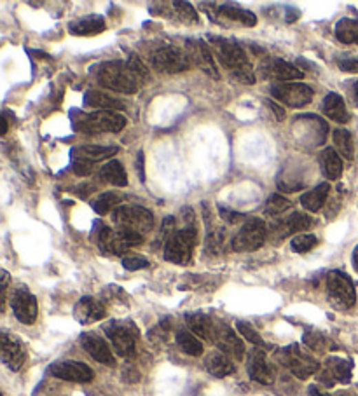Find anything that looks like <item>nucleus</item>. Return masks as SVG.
Instances as JSON below:
<instances>
[{
    "mask_svg": "<svg viewBox=\"0 0 358 396\" xmlns=\"http://www.w3.org/2000/svg\"><path fill=\"white\" fill-rule=\"evenodd\" d=\"M271 95L280 103H285L292 109H302L313 102L315 91L302 82H278L271 86Z\"/></svg>",
    "mask_w": 358,
    "mask_h": 396,
    "instance_id": "obj_11",
    "label": "nucleus"
},
{
    "mask_svg": "<svg viewBox=\"0 0 358 396\" xmlns=\"http://www.w3.org/2000/svg\"><path fill=\"white\" fill-rule=\"evenodd\" d=\"M152 67L161 74H180L191 68L187 53L173 45H162L151 54Z\"/></svg>",
    "mask_w": 358,
    "mask_h": 396,
    "instance_id": "obj_10",
    "label": "nucleus"
},
{
    "mask_svg": "<svg viewBox=\"0 0 358 396\" xmlns=\"http://www.w3.org/2000/svg\"><path fill=\"white\" fill-rule=\"evenodd\" d=\"M337 41L343 44L358 45V18H343L336 23L334 28Z\"/></svg>",
    "mask_w": 358,
    "mask_h": 396,
    "instance_id": "obj_31",
    "label": "nucleus"
},
{
    "mask_svg": "<svg viewBox=\"0 0 358 396\" xmlns=\"http://www.w3.org/2000/svg\"><path fill=\"white\" fill-rule=\"evenodd\" d=\"M94 80L105 89L123 95H135L140 87L138 77L135 76L128 61H102L93 68Z\"/></svg>",
    "mask_w": 358,
    "mask_h": 396,
    "instance_id": "obj_2",
    "label": "nucleus"
},
{
    "mask_svg": "<svg viewBox=\"0 0 358 396\" xmlns=\"http://www.w3.org/2000/svg\"><path fill=\"white\" fill-rule=\"evenodd\" d=\"M351 368H353V365H351L350 360L330 356V358L325 360L324 366H320V370H318V381L327 388H332L336 382L348 384L351 381Z\"/></svg>",
    "mask_w": 358,
    "mask_h": 396,
    "instance_id": "obj_14",
    "label": "nucleus"
},
{
    "mask_svg": "<svg viewBox=\"0 0 358 396\" xmlns=\"http://www.w3.org/2000/svg\"><path fill=\"white\" fill-rule=\"evenodd\" d=\"M318 245V238L315 234H297L292 238L291 248L295 253L311 252Z\"/></svg>",
    "mask_w": 358,
    "mask_h": 396,
    "instance_id": "obj_38",
    "label": "nucleus"
},
{
    "mask_svg": "<svg viewBox=\"0 0 358 396\" xmlns=\"http://www.w3.org/2000/svg\"><path fill=\"white\" fill-rule=\"evenodd\" d=\"M269 105V109L273 110V112H275V118H276V121H280L282 122L283 119H285V110L282 109V107L278 105V103H275V102H271V100H268V102H266Z\"/></svg>",
    "mask_w": 358,
    "mask_h": 396,
    "instance_id": "obj_48",
    "label": "nucleus"
},
{
    "mask_svg": "<svg viewBox=\"0 0 358 396\" xmlns=\"http://www.w3.org/2000/svg\"><path fill=\"white\" fill-rule=\"evenodd\" d=\"M269 236V227L262 219H249L231 241V248L238 253L257 252Z\"/></svg>",
    "mask_w": 358,
    "mask_h": 396,
    "instance_id": "obj_7",
    "label": "nucleus"
},
{
    "mask_svg": "<svg viewBox=\"0 0 358 396\" xmlns=\"http://www.w3.org/2000/svg\"><path fill=\"white\" fill-rule=\"evenodd\" d=\"M94 162L90 159L84 157H74V173L79 175V177H87V175L93 171Z\"/></svg>",
    "mask_w": 358,
    "mask_h": 396,
    "instance_id": "obj_44",
    "label": "nucleus"
},
{
    "mask_svg": "<svg viewBox=\"0 0 358 396\" xmlns=\"http://www.w3.org/2000/svg\"><path fill=\"white\" fill-rule=\"evenodd\" d=\"M175 339H177L178 347H180L185 355H189V356L203 355V344H201V340L198 339L193 332H187V330H178Z\"/></svg>",
    "mask_w": 358,
    "mask_h": 396,
    "instance_id": "obj_33",
    "label": "nucleus"
},
{
    "mask_svg": "<svg viewBox=\"0 0 358 396\" xmlns=\"http://www.w3.org/2000/svg\"><path fill=\"white\" fill-rule=\"evenodd\" d=\"M236 330L242 333L243 339H246L249 342H252L253 346L257 347H264V340L260 337V333L253 329L252 324L246 323V321H238L236 323Z\"/></svg>",
    "mask_w": 358,
    "mask_h": 396,
    "instance_id": "obj_40",
    "label": "nucleus"
},
{
    "mask_svg": "<svg viewBox=\"0 0 358 396\" xmlns=\"http://www.w3.org/2000/svg\"><path fill=\"white\" fill-rule=\"evenodd\" d=\"M0 346H2V363L12 372H18L27 360V351L21 340L16 336H11L8 332H2L0 336Z\"/></svg>",
    "mask_w": 358,
    "mask_h": 396,
    "instance_id": "obj_19",
    "label": "nucleus"
},
{
    "mask_svg": "<svg viewBox=\"0 0 358 396\" xmlns=\"http://www.w3.org/2000/svg\"><path fill=\"white\" fill-rule=\"evenodd\" d=\"M121 203V197L117 196V194L114 192H105V194H100L96 199L93 201V210L98 215H107V213H110L112 210H116V208H119L117 204Z\"/></svg>",
    "mask_w": 358,
    "mask_h": 396,
    "instance_id": "obj_36",
    "label": "nucleus"
},
{
    "mask_svg": "<svg viewBox=\"0 0 358 396\" xmlns=\"http://www.w3.org/2000/svg\"><path fill=\"white\" fill-rule=\"evenodd\" d=\"M320 168L328 180H337L343 175V159L339 152L334 148H325L320 155Z\"/></svg>",
    "mask_w": 358,
    "mask_h": 396,
    "instance_id": "obj_29",
    "label": "nucleus"
},
{
    "mask_svg": "<svg viewBox=\"0 0 358 396\" xmlns=\"http://www.w3.org/2000/svg\"><path fill=\"white\" fill-rule=\"evenodd\" d=\"M327 297L328 302L336 309H350L357 302V292H355L353 281L350 276L341 271H330L327 274Z\"/></svg>",
    "mask_w": 358,
    "mask_h": 396,
    "instance_id": "obj_8",
    "label": "nucleus"
},
{
    "mask_svg": "<svg viewBox=\"0 0 358 396\" xmlns=\"http://www.w3.org/2000/svg\"><path fill=\"white\" fill-rule=\"evenodd\" d=\"M302 340H304V344L309 349H313V351L317 353H324L328 347L327 337L322 332H317V330H308V332L304 333V337H302Z\"/></svg>",
    "mask_w": 358,
    "mask_h": 396,
    "instance_id": "obj_39",
    "label": "nucleus"
},
{
    "mask_svg": "<svg viewBox=\"0 0 358 396\" xmlns=\"http://www.w3.org/2000/svg\"><path fill=\"white\" fill-rule=\"evenodd\" d=\"M350 93H351V100H353V103H355V105L358 107V80H355V82L351 84V89H350Z\"/></svg>",
    "mask_w": 358,
    "mask_h": 396,
    "instance_id": "obj_49",
    "label": "nucleus"
},
{
    "mask_svg": "<svg viewBox=\"0 0 358 396\" xmlns=\"http://www.w3.org/2000/svg\"><path fill=\"white\" fill-rule=\"evenodd\" d=\"M126 118L117 112H109V110H96L87 116H84L76 128L79 131L87 133V135H96V133H119L125 129Z\"/></svg>",
    "mask_w": 358,
    "mask_h": 396,
    "instance_id": "obj_9",
    "label": "nucleus"
},
{
    "mask_svg": "<svg viewBox=\"0 0 358 396\" xmlns=\"http://www.w3.org/2000/svg\"><path fill=\"white\" fill-rule=\"evenodd\" d=\"M249 375L252 381L262 386H271L276 379V368L268 362V356L262 347H255L249 358Z\"/></svg>",
    "mask_w": 358,
    "mask_h": 396,
    "instance_id": "obj_16",
    "label": "nucleus"
},
{
    "mask_svg": "<svg viewBox=\"0 0 358 396\" xmlns=\"http://www.w3.org/2000/svg\"><path fill=\"white\" fill-rule=\"evenodd\" d=\"M224 239H226V230L224 229H213L211 232H208L207 238V248L211 253H220L224 246Z\"/></svg>",
    "mask_w": 358,
    "mask_h": 396,
    "instance_id": "obj_41",
    "label": "nucleus"
},
{
    "mask_svg": "<svg viewBox=\"0 0 358 396\" xmlns=\"http://www.w3.org/2000/svg\"><path fill=\"white\" fill-rule=\"evenodd\" d=\"M11 307L16 320L23 324H32L37 320V298L27 290V288H18L12 294Z\"/></svg>",
    "mask_w": 358,
    "mask_h": 396,
    "instance_id": "obj_20",
    "label": "nucleus"
},
{
    "mask_svg": "<svg viewBox=\"0 0 358 396\" xmlns=\"http://www.w3.org/2000/svg\"><path fill=\"white\" fill-rule=\"evenodd\" d=\"M198 241L196 226H185L175 230L165 243V258L171 264L187 265L193 261L194 246Z\"/></svg>",
    "mask_w": 358,
    "mask_h": 396,
    "instance_id": "obj_3",
    "label": "nucleus"
},
{
    "mask_svg": "<svg viewBox=\"0 0 358 396\" xmlns=\"http://www.w3.org/2000/svg\"><path fill=\"white\" fill-rule=\"evenodd\" d=\"M351 264H353V269L358 272V245L357 248L353 250V255H351Z\"/></svg>",
    "mask_w": 358,
    "mask_h": 396,
    "instance_id": "obj_51",
    "label": "nucleus"
},
{
    "mask_svg": "<svg viewBox=\"0 0 358 396\" xmlns=\"http://www.w3.org/2000/svg\"><path fill=\"white\" fill-rule=\"evenodd\" d=\"M291 208L292 203L286 199L285 196H282V194H273V196H269L268 203H266L264 206V215L278 217L282 215V213H285L286 210H291Z\"/></svg>",
    "mask_w": 358,
    "mask_h": 396,
    "instance_id": "obj_37",
    "label": "nucleus"
},
{
    "mask_svg": "<svg viewBox=\"0 0 358 396\" xmlns=\"http://www.w3.org/2000/svg\"><path fill=\"white\" fill-rule=\"evenodd\" d=\"M217 11H219V14L224 16V18L231 19V21L243 23L245 27H255L257 25V16L243 8H234V6L231 4H224L220 6Z\"/></svg>",
    "mask_w": 358,
    "mask_h": 396,
    "instance_id": "obj_32",
    "label": "nucleus"
},
{
    "mask_svg": "<svg viewBox=\"0 0 358 396\" xmlns=\"http://www.w3.org/2000/svg\"><path fill=\"white\" fill-rule=\"evenodd\" d=\"M117 152L116 147H94V145H84L74 151V157H84L90 161H102V159L112 157Z\"/></svg>",
    "mask_w": 358,
    "mask_h": 396,
    "instance_id": "obj_34",
    "label": "nucleus"
},
{
    "mask_svg": "<svg viewBox=\"0 0 358 396\" xmlns=\"http://www.w3.org/2000/svg\"><path fill=\"white\" fill-rule=\"evenodd\" d=\"M311 226H313V220L309 219L308 215L294 212L292 215L275 220V222L271 223V227H269V236H271L275 241H283V239L295 234V232L308 230Z\"/></svg>",
    "mask_w": 358,
    "mask_h": 396,
    "instance_id": "obj_15",
    "label": "nucleus"
},
{
    "mask_svg": "<svg viewBox=\"0 0 358 396\" xmlns=\"http://www.w3.org/2000/svg\"><path fill=\"white\" fill-rule=\"evenodd\" d=\"M81 346L87 351V355L93 360H96L98 363H103L107 366L116 365V358L112 355V349L109 347V344L105 342V339L94 332H84L81 336Z\"/></svg>",
    "mask_w": 358,
    "mask_h": 396,
    "instance_id": "obj_21",
    "label": "nucleus"
},
{
    "mask_svg": "<svg viewBox=\"0 0 358 396\" xmlns=\"http://www.w3.org/2000/svg\"><path fill=\"white\" fill-rule=\"evenodd\" d=\"M8 133V119H6V113L2 116V135H6Z\"/></svg>",
    "mask_w": 358,
    "mask_h": 396,
    "instance_id": "obj_52",
    "label": "nucleus"
},
{
    "mask_svg": "<svg viewBox=\"0 0 358 396\" xmlns=\"http://www.w3.org/2000/svg\"><path fill=\"white\" fill-rule=\"evenodd\" d=\"M105 30V18L98 14H90L84 18L76 19L68 25V32L72 35L87 37V35H96Z\"/></svg>",
    "mask_w": 358,
    "mask_h": 396,
    "instance_id": "obj_23",
    "label": "nucleus"
},
{
    "mask_svg": "<svg viewBox=\"0 0 358 396\" xmlns=\"http://www.w3.org/2000/svg\"><path fill=\"white\" fill-rule=\"evenodd\" d=\"M336 396H350V395H348V393H337Z\"/></svg>",
    "mask_w": 358,
    "mask_h": 396,
    "instance_id": "obj_53",
    "label": "nucleus"
},
{
    "mask_svg": "<svg viewBox=\"0 0 358 396\" xmlns=\"http://www.w3.org/2000/svg\"><path fill=\"white\" fill-rule=\"evenodd\" d=\"M260 74L268 79L280 80V82H295V79H302L304 74L295 65L282 60V58H266L260 65Z\"/></svg>",
    "mask_w": 358,
    "mask_h": 396,
    "instance_id": "obj_18",
    "label": "nucleus"
},
{
    "mask_svg": "<svg viewBox=\"0 0 358 396\" xmlns=\"http://www.w3.org/2000/svg\"><path fill=\"white\" fill-rule=\"evenodd\" d=\"M173 8H177L175 11L178 12V18H180L182 21L198 23L196 11H194L193 6L189 4V2H173Z\"/></svg>",
    "mask_w": 358,
    "mask_h": 396,
    "instance_id": "obj_42",
    "label": "nucleus"
},
{
    "mask_svg": "<svg viewBox=\"0 0 358 396\" xmlns=\"http://www.w3.org/2000/svg\"><path fill=\"white\" fill-rule=\"evenodd\" d=\"M211 342L219 347V351L227 355L229 358L243 360L245 358V344L238 337V333L231 329L229 324L220 320H215L213 339Z\"/></svg>",
    "mask_w": 358,
    "mask_h": 396,
    "instance_id": "obj_12",
    "label": "nucleus"
},
{
    "mask_svg": "<svg viewBox=\"0 0 358 396\" xmlns=\"http://www.w3.org/2000/svg\"><path fill=\"white\" fill-rule=\"evenodd\" d=\"M51 375L68 382H79V384H87L94 379V372L90 365L76 360H65V362H56L50 366Z\"/></svg>",
    "mask_w": 358,
    "mask_h": 396,
    "instance_id": "obj_13",
    "label": "nucleus"
},
{
    "mask_svg": "<svg viewBox=\"0 0 358 396\" xmlns=\"http://www.w3.org/2000/svg\"><path fill=\"white\" fill-rule=\"evenodd\" d=\"M185 324L189 330L196 337H201L204 340L213 339V324L215 320H211L208 314L204 313H187L185 314Z\"/></svg>",
    "mask_w": 358,
    "mask_h": 396,
    "instance_id": "obj_25",
    "label": "nucleus"
},
{
    "mask_svg": "<svg viewBox=\"0 0 358 396\" xmlns=\"http://www.w3.org/2000/svg\"><path fill=\"white\" fill-rule=\"evenodd\" d=\"M74 316L81 324H91L107 316L105 304L94 297H81L74 307Z\"/></svg>",
    "mask_w": 358,
    "mask_h": 396,
    "instance_id": "obj_22",
    "label": "nucleus"
},
{
    "mask_svg": "<svg viewBox=\"0 0 358 396\" xmlns=\"http://www.w3.org/2000/svg\"><path fill=\"white\" fill-rule=\"evenodd\" d=\"M219 212H220V217H222L224 222H227V223H238V222H240V220L243 219L242 213L231 212V210H227V208L220 206V208H219Z\"/></svg>",
    "mask_w": 358,
    "mask_h": 396,
    "instance_id": "obj_46",
    "label": "nucleus"
},
{
    "mask_svg": "<svg viewBox=\"0 0 358 396\" xmlns=\"http://www.w3.org/2000/svg\"><path fill=\"white\" fill-rule=\"evenodd\" d=\"M204 368H207L208 374L219 379H224L236 372V366L231 362L229 356L220 351L210 353V355L204 358Z\"/></svg>",
    "mask_w": 358,
    "mask_h": 396,
    "instance_id": "obj_24",
    "label": "nucleus"
},
{
    "mask_svg": "<svg viewBox=\"0 0 358 396\" xmlns=\"http://www.w3.org/2000/svg\"><path fill=\"white\" fill-rule=\"evenodd\" d=\"M84 105L94 107L98 110H109V112H116V110L126 109V103L119 98L102 93V91H87L84 95Z\"/></svg>",
    "mask_w": 358,
    "mask_h": 396,
    "instance_id": "obj_26",
    "label": "nucleus"
},
{
    "mask_svg": "<svg viewBox=\"0 0 358 396\" xmlns=\"http://www.w3.org/2000/svg\"><path fill=\"white\" fill-rule=\"evenodd\" d=\"M128 65L129 68H131L133 72H135V76L138 77V80H142V82H147L149 77H151V74H149L147 67L140 61L138 56H135V54H131L128 60Z\"/></svg>",
    "mask_w": 358,
    "mask_h": 396,
    "instance_id": "obj_43",
    "label": "nucleus"
},
{
    "mask_svg": "<svg viewBox=\"0 0 358 396\" xmlns=\"http://www.w3.org/2000/svg\"><path fill=\"white\" fill-rule=\"evenodd\" d=\"M324 112L328 119L341 122V124L350 121V113H348L346 103H344L343 96L337 95V93H328V95L325 96Z\"/></svg>",
    "mask_w": 358,
    "mask_h": 396,
    "instance_id": "obj_28",
    "label": "nucleus"
},
{
    "mask_svg": "<svg viewBox=\"0 0 358 396\" xmlns=\"http://www.w3.org/2000/svg\"><path fill=\"white\" fill-rule=\"evenodd\" d=\"M339 68L341 70H344V72L358 74V56L357 58H348V60H341Z\"/></svg>",
    "mask_w": 358,
    "mask_h": 396,
    "instance_id": "obj_47",
    "label": "nucleus"
},
{
    "mask_svg": "<svg viewBox=\"0 0 358 396\" xmlns=\"http://www.w3.org/2000/svg\"><path fill=\"white\" fill-rule=\"evenodd\" d=\"M112 222L116 229L133 230L145 236L154 229V215L143 206H119L112 212Z\"/></svg>",
    "mask_w": 358,
    "mask_h": 396,
    "instance_id": "obj_5",
    "label": "nucleus"
},
{
    "mask_svg": "<svg viewBox=\"0 0 358 396\" xmlns=\"http://www.w3.org/2000/svg\"><path fill=\"white\" fill-rule=\"evenodd\" d=\"M210 45L213 47V53L219 58L220 65L233 76L234 80L246 84V86L255 84L257 79L249 56L236 41L224 37H210Z\"/></svg>",
    "mask_w": 358,
    "mask_h": 396,
    "instance_id": "obj_1",
    "label": "nucleus"
},
{
    "mask_svg": "<svg viewBox=\"0 0 358 396\" xmlns=\"http://www.w3.org/2000/svg\"><path fill=\"white\" fill-rule=\"evenodd\" d=\"M100 178L107 184L116 185V187H126L128 185V175H126L125 166L116 159L103 164L102 170H100Z\"/></svg>",
    "mask_w": 358,
    "mask_h": 396,
    "instance_id": "obj_30",
    "label": "nucleus"
},
{
    "mask_svg": "<svg viewBox=\"0 0 358 396\" xmlns=\"http://www.w3.org/2000/svg\"><path fill=\"white\" fill-rule=\"evenodd\" d=\"M103 332L112 342L116 353L123 358H133L136 353V339L140 332L129 320H112L103 324Z\"/></svg>",
    "mask_w": 358,
    "mask_h": 396,
    "instance_id": "obj_4",
    "label": "nucleus"
},
{
    "mask_svg": "<svg viewBox=\"0 0 358 396\" xmlns=\"http://www.w3.org/2000/svg\"><path fill=\"white\" fill-rule=\"evenodd\" d=\"M309 396H334V395H328V393H324V391H320L318 389V386H309Z\"/></svg>",
    "mask_w": 358,
    "mask_h": 396,
    "instance_id": "obj_50",
    "label": "nucleus"
},
{
    "mask_svg": "<svg viewBox=\"0 0 358 396\" xmlns=\"http://www.w3.org/2000/svg\"><path fill=\"white\" fill-rule=\"evenodd\" d=\"M123 267L128 271H140V269L149 267V261L143 257H125L123 258Z\"/></svg>",
    "mask_w": 358,
    "mask_h": 396,
    "instance_id": "obj_45",
    "label": "nucleus"
},
{
    "mask_svg": "<svg viewBox=\"0 0 358 396\" xmlns=\"http://www.w3.org/2000/svg\"><path fill=\"white\" fill-rule=\"evenodd\" d=\"M328 194H330V185H328L327 182L317 185L315 189L308 190V192H304L301 196L302 208H304V210H308V212H311V213L320 212L322 208H324V204L327 203Z\"/></svg>",
    "mask_w": 358,
    "mask_h": 396,
    "instance_id": "obj_27",
    "label": "nucleus"
},
{
    "mask_svg": "<svg viewBox=\"0 0 358 396\" xmlns=\"http://www.w3.org/2000/svg\"><path fill=\"white\" fill-rule=\"evenodd\" d=\"M334 145H336L337 152L339 155L346 159H353L355 157V145H353V136L348 129H336L334 131Z\"/></svg>",
    "mask_w": 358,
    "mask_h": 396,
    "instance_id": "obj_35",
    "label": "nucleus"
},
{
    "mask_svg": "<svg viewBox=\"0 0 358 396\" xmlns=\"http://www.w3.org/2000/svg\"><path fill=\"white\" fill-rule=\"evenodd\" d=\"M187 53L191 63L200 67L207 76L213 77V79H220V74L217 70V65L213 61V54H211L210 45L204 41H187Z\"/></svg>",
    "mask_w": 358,
    "mask_h": 396,
    "instance_id": "obj_17",
    "label": "nucleus"
},
{
    "mask_svg": "<svg viewBox=\"0 0 358 396\" xmlns=\"http://www.w3.org/2000/svg\"><path fill=\"white\" fill-rule=\"evenodd\" d=\"M276 360L282 363L285 368H288L297 379H308L311 375L318 374L320 370V363L311 355L304 353L297 344H291V346L282 347L276 351Z\"/></svg>",
    "mask_w": 358,
    "mask_h": 396,
    "instance_id": "obj_6",
    "label": "nucleus"
}]
</instances>
